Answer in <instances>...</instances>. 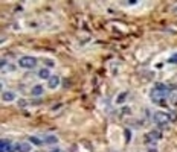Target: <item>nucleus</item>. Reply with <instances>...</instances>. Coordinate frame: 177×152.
Instances as JSON below:
<instances>
[{
    "label": "nucleus",
    "instance_id": "obj_2",
    "mask_svg": "<svg viewBox=\"0 0 177 152\" xmlns=\"http://www.w3.org/2000/svg\"><path fill=\"white\" fill-rule=\"evenodd\" d=\"M153 122H154L157 126L166 128L168 123H170V117H168V114L163 113V111H156V113L153 114Z\"/></svg>",
    "mask_w": 177,
    "mask_h": 152
},
{
    "label": "nucleus",
    "instance_id": "obj_4",
    "mask_svg": "<svg viewBox=\"0 0 177 152\" xmlns=\"http://www.w3.org/2000/svg\"><path fill=\"white\" fill-rule=\"evenodd\" d=\"M0 152H12V145L9 140H5V138L0 140Z\"/></svg>",
    "mask_w": 177,
    "mask_h": 152
},
{
    "label": "nucleus",
    "instance_id": "obj_7",
    "mask_svg": "<svg viewBox=\"0 0 177 152\" xmlns=\"http://www.w3.org/2000/svg\"><path fill=\"white\" fill-rule=\"evenodd\" d=\"M43 93H44L43 85H35V87L31 90V94H32V96H35V98H37V96H41Z\"/></svg>",
    "mask_w": 177,
    "mask_h": 152
},
{
    "label": "nucleus",
    "instance_id": "obj_11",
    "mask_svg": "<svg viewBox=\"0 0 177 152\" xmlns=\"http://www.w3.org/2000/svg\"><path fill=\"white\" fill-rule=\"evenodd\" d=\"M156 88L157 90H165V91H170L171 87L170 85H165V84H156Z\"/></svg>",
    "mask_w": 177,
    "mask_h": 152
},
{
    "label": "nucleus",
    "instance_id": "obj_1",
    "mask_svg": "<svg viewBox=\"0 0 177 152\" xmlns=\"http://www.w3.org/2000/svg\"><path fill=\"white\" fill-rule=\"evenodd\" d=\"M150 98H151V101L154 102V103H157V105H165L166 99L170 98V91L154 88L151 93H150Z\"/></svg>",
    "mask_w": 177,
    "mask_h": 152
},
{
    "label": "nucleus",
    "instance_id": "obj_17",
    "mask_svg": "<svg viewBox=\"0 0 177 152\" xmlns=\"http://www.w3.org/2000/svg\"><path fill=\"white\" fill-rule=\"evenodd\" d=\"M0 66H2V67H5V66H6V61H5V59H2V62H0Z\"/></svg>",
    "mask_w": 177,
    "mask_h": 152
},
{
    "label": "nucleus",
    "instance_id": "obj_16",
    "mask_svg": "<svg viewBox=\"0 0 177 152\" xmlns=\"http://www.w3.org/2000/svg\"><path fill=\"white\" fill-rule=\"evenodd\" d=\"M125 137H127V143H128V142H130V137H131V134H130V131H128V129H125Z\"/></svg>",
    "mask_w": 177,
    "mask_h": 152
},
{
    "label": "nucleus",
    "instance_id": "obj_5",
    "mask_svg": "<svg viewBox=\"0 0 177 152\" xmlns=\"http://www.w3.org/2000/svg\"><path fill=\"white\" fill-rule=\"evenodd\" d=\"M14 149L17 152H32L29 143H17V145L14 146Z\"/></svg>",
    "mask_w": 177,
    "mask_h": 152
},
{
    "label": "nucleus",
    "instance_id": "obj_14",
    "mask_svg": "<svg viewBox=\"0 0 177 152\" xmlns=\"http://www.w3.org/2000/svg\"><path fill=\"white\" fill-rule=\"evenodd\" d=\"M168 62L170 64H177V53H174L171 58H168Z\"/></svg>",
    "mask_w": 177,
    "mask_h": 152
},
{
    "label": "nucleus",
    "instance_id": "obj_15",
    "mask_svg": "<svg viewBox=\"0 0 177 152\" xmlns=\"http://www.w3.org/2000/svg\"><path fill=\"white\" fill-rule=\"evenodd\" d=\"M127 96H128V91H125V93H122V94L119 96V99H118V103H121V102L124 101V99H125Z\"/></svg>",
    "mask_w": 177,
    "mask_h": 152
},
{
    "label": "nucleus",
    "instance_id": "obj_10",
    "mask_svg": "<svg viewBox=\"0 0 177 152\" xmlns=\"http://www.w3.org/2000/svg\"><path fill=\"white\" fill-rule=\"evenodd\" d=\"M38 76H40L41 79H48V81H49V78H51V72H49V69H41V70L38 72Z\"/></svg>",
    "mask_w": 177,
    "mask_h": 152
},
{
    "label": "nucleus",
    "instance_id": "obj_12",
    "mask_svg": "<svg viewBox=\"0 0 177 152\" xmlns=\"http://www.w3.org/2000/svg\"><path fill=\"white\" fill-rule=\"evenodd\" d=\"M29 140H31V143H32V145H37V146H40V145H43V143H44V142L38 140L37 137H29Z\"/></svg>",
    "mask_w": 177,
    "mask_h": 152
},
{
    "label": "nucleus",
    "instance_id": "obj_6",
    "mask_svg": "<svg viewBox=\"0 0 177 152\" xmlns=\"http://www.w3.org/2000/svg\"><path fill=\"white\" fill-rule=\"evenodd\" d=\"M48 85H49V88H57L60 85V78L58 76H51L49 81H48Z\"/></svg>",
    "mask_w": 177,
    "mask_h": 152
},
{
    "label": "nucleus",
    "instance_id": "obj_13",
    "mask_svg": "<svg viewBox=\"0 0 177 152\" xmlns=\"http://www.w3.org/2000/svg\"><path fill=\"white\" fill-rule=\"evenodd\" d=\"M57 142H58V138H57V137H53V135H49V137H46V138H44V143H57Z\"/></svg>",
    "mask_w": 177,
    "mask_h": 152
},
{
    "label": "nucleus",
    "instance_id": "obj_9",
    "mask_svg": "<svg viewBox=\"0 0 177 152\" xmlns=\"http://www.w3.org/2000/svg\"><path fill=\"white\" fill-rule=\"evenodd\" d=\"M160 137H162V134L160 132H157V131H151V132H148L147 134V142H150V138H153V140H160Z\"/></svg>",
    "mask_w": 177,
    "mask_h": 152
},
{
    "label": "nucleus",
    "instance_id": "obj_3",
    "mask_svg": "<svg viewBox=\"0 0 177 152\" xmlns=\"http://www.w3.org/2000/svg\"><path fill=\"white\" fill-rule=\"evenodd\" d=\"M19 66L22 67V69H34L35 66H37V59L34 58V56H22L20 59H19Z\"/></svg>",
    "mask_w": 177,
    "mask_h": 152
},
{
    "label": "nucleus",
    "instance_id": "obj_19",
    "mask_svg": "<svg viewBox=\"0 0 177 152\" xmlns=\"http://www.w3.org/2000/svg\"><path fill=\"white\" fill-rule=\"evenodd\" d=\"M148 152H157V151H156V149H151V151H148Z\"/></svg>",
    "mask_w": 177,
    "mask_h": 152
},
{
    "label": "nucleus",
    "instance_id": "obj_18",
    "mask_svg": "<svg viewBox=\"0 0 177 152\" xmlns=\"http://www.w3.org/2000/svg\"><path fill=\"white\" fill-rule=\"evenodd\" d=\"M52 152H64V151H61V149H55V151H52Z\"/></svg>",
    "mask_w": 177,
    "mask_h": 152
},
{
    "label": "nucleus",
    "instance_id": "obj_8",
    "mask_svg": "<svg viewBox=\"0 0 177 152\" xmlns=\"http://www.w3.org/2000/svg\"><path fill=\"white\" fill-rule=\"evenodd\" d=\"M2 98H3V101L5 102H11V101L15 99V93H12V91H3Z\"/></svg>",
    "mask_w": 177,
    "mask_h": 152
}]
</instances>
